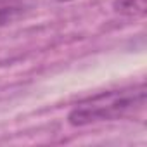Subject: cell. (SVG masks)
Listing matches in <instances>:
<instances>
[{
  "label": "cell",
  "instance_id": "cell-1",
  "mask_svg": "<svg viewBox=\"0 0 147 147\" xmlns=\"http://www.w3.org/2000/svg\"><path fill=\"white\" fill-rule=\"evenodd\" d=\"M145 85H137L92 95L69 111L67 121L71 126H87L131 116L145 106Z\"/></svg>",
  "mask_w": 147,
  "mask_h": 147
},
{
  "label": "cell",
  "instance_id": "cell-4",
  "mask_svg": "<svg viewBox=\"0 0 147 147\" xmlns=\"http://www.w3.org/2000/svg\"><path fill=\"white\" fill-rule=\"evenodd\" d=\"M64 2H66V0H64Z\"/></svg>",
  "mask_w": 147,
  "mask_h": 147
},
{
  "label": "cell",
  "instance_id": "cell-3",
  "mask_svg": "<svg viewBox=\"0 0 147 147\" xmlns=\"http://www.w3.org/2000/svg\"><path fill=\"white\" fill-rule=\"evenodd\" d=\"M23 5L16 0H0V26H4L16 19L21 12Z\"/></svg>",
  "mask_w": 147,
  "mask_h": 147
},
{
  "label": "cell",
  "instance_id": "cell-2",
  "mask_svg": "<svg viewBox=\"0 0 147 147\" xmlns=\"http://www.w3.org/2000/svg\"><path fill=\"white\" fill-rule=\"evenodd\" d=\"M116 12L128 16H142L145 12V0H116L114 2Z\"/></svg>",
  "mask_w": 147,
  "mask_h": 147
}]
</instances>
